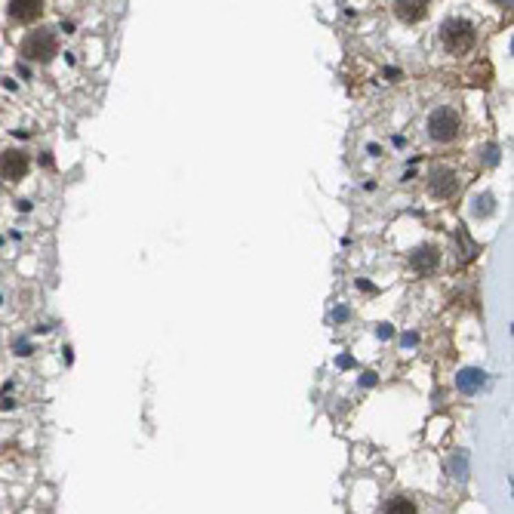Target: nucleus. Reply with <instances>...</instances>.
<instances>
[{"label":"nucleus","instance_id":"nucleus-1","mask_svg":"<svg viewBox=\"0 0 514 514\" xmlns=\"http://www.w3.org/2000/svg\"><path fill=\"white\" fill-rule=\"evenodd\" d=\"M19 52L25 59H31V62H50V59L59 56V37L52 31H31L22 41Z\"/></svg>","mask_w":514,"mask_h":514},{"label":"nucleus","instance_id":"nucleus-2","mask_svg":"<svg viewBox=\"0 0 514 514\" xmlns=\"http://www.w3.org/2000/svg\"><path fill=\"white\" fill-rule=\"evenodd\" d=\"M459 133H462V121L453 108H438L428 117V136L434 142H453L459 139Z\"/></svg>","mask_w":514,"mask_h":514},{"label":"nucleus","instance_id":"nucleus-3","mask_svg":"<svg viewBox=\"0 0 514 514\" xmlns=\"http://www.w3.org/2000/svg\"><path fill=\"white\" fill-rule=\"evenodd\" d=\"M440 43L446 47V52H468L474 43V28L465 19H450V22L440 28Z\"/></svg>","mask_w":514,"mask_h":514},{"label":"nucleus","instance_id":"nucleus-4","mask_svg":"<svg viewBox=\"0 0 514 514\" xmlns=\"http://www.w3.org/2000/svg\"><path fill=\"white\" fill-rule=\"evenodd\" d=\"M28 167H31V161H28V154H25V151L10 148V151H3V154H0V179H10V182L25 179Z\"/></svg>","mask_w":514,"mask_h":514},{"label":"nucleus","instance_id":"nucleus-5","mask_svg":"<svg viewBox=\"0 0 514 514\" xmlns=\"http://www.w3.org/2000/svg\"><path fill=\"white\" fill-rule=\"evenodd\" d=\"M394 12H398L404 22H419V19L428 16V3L425 0H398V3H394Z\"/></svg>","mask_w":514,"mask_h":514},{"label":"nucleus","instance_id":"nucleus-6","mask_svg":"<svg viewBox=\"0 0 514 514\" xmlns=\"http://www.w3.org/2000/svg\"><path fill=\"white\" fill-rule=\"evenodd\" d=\"M41 12H43L41 0H16V3H10V16L19 19V22H31V19H37Z\"/></svg>","mask_w":514,"mask_h":514},{"label":"nucleus","instance_id":"nucleus-7","mask_svg":"<svg viewBox=\"0 0 514 514\" xmlns=\"http://www.w3.org/2000/svg\"><path fill=\"white\" fill-rule=\"evenodd\" d=\"M453 191H456V176H453L450 169H438V173L431 176V194L434 197H450Z\"/></svg>","mask_w":514,"mask_h":514},{"label":"nucleus","instance_id":"nucleus-8","mask_svg":"<svg viewBox=\"0 0 514 514\" xmlns=\"http://www.w3.org/2000/svg\"><path fill=\"white\" fill-rule=\"evenodd\" d=\"M382 514H416V505H413L410 499H391Z\"/></svg>","mask_w":514,"mask_h":514},{"label":"nucleus","instance_id":"nucleus-9","mask_svg":"<svg viewBox=\"0 0 514 514\" xmlns=\"http://www.w3.org/2000/svg\"><path fill=\"white\" fill-rule=\"evenodd\" d=\"M474 382H477V373H474V370H468V373H465V379H462V385H465V388H471Z\"/></svg>","mask_w":514,"mask_h":514}]
</instances>
